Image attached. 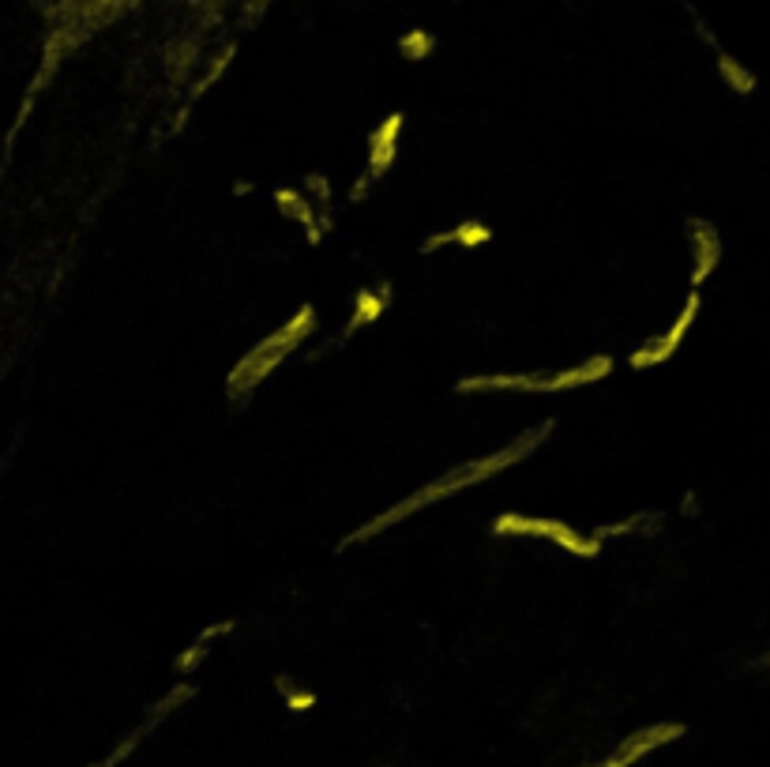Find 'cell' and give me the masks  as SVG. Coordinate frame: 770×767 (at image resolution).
<instances>
[{
    "instance_id": "obj_1",
    "label": "cell",
    "mask_w": 770,
    "mask_h": 767,
    "mask_svg": "<svg viewBox=\"0 0 770 767\" xmlns=\"http://www.w3.org/2000/svg\"><path fill=\"white\" fill-rule=\"evenodd\" d=\"M556 429V418H545L541 425L534 429H526L523 437H515L511 444H500L496 452L481 455V459H470V463H462L455 470H444V474H436L432 482H425L421 489H414L410 497H402L399 504H387L380 516H372L369 523H361L354 534H346L339 542V549H350V546H361V542H372L376 534H387L391 527H399L402 519L417 516V512H425L429 504H440L447 497H455L462 489H474L481 482H489L496 474H508L511 467H519L526 455H534L549 440V433Z\"/></svg>"
},
{
    "instance_id": "obj_2",
    "label": "cell",
    "mask_w": 770,
    "mask_h": 767,
    "mask_svg": "<svg viewBox=\"0 0 770 767\" xmlns=\"http://www.w3.org/2000/svg\"><path fill=\"white\" fill-rule=\"evenodd\" d=\"M316 328H320L316 309H312V305H301L286 324H278L267 339H260L248 354H241V358L233 361V369L226 373V395H230L233 403H245L248 395L256 392L282 361L290 358V354H297V346L305 343Z\"/></svg>"
},
{
    "instance_id": "obj_3",
    "label": "cell",
    "mask_w": 770,
    "mask_h": 767,
    "mask_svg": "<svg viewBox=\"0 0 770 767\" xmlns=\"http://www.w3.org/2000/svg\"><path fill=\"white\" fill-rule=\"evenodd\" d=\"M616 369L613 354H590L586 361L556 373H481L455 380V395H493V392H523V395H560L579 392L590 384H601Z\"/></svg>"
},
{
    "instance_id": "obj_4",
    "label": "cell",
    "mask_w": 770,
    "mask_h": 767,
    "mask_svg": "<svg viewBox=\"0 0 770 767\" xmlns=\"http://www.w3.org/2000/svg\"><path fill=\"white\" fill-rule=\"evenodd\" d=\"M493 534L496 538H541V542H553V546L568 549L571 557H579V561H594L601 546H605L598 534H583L568 527L564 519L530 516V512H500L493 519Z\"/></svg>"
},
{
    "instance_id": "obj_5",
    "label": "cell",
    "mask_w": 770,
    "mask_h": 767,
    "mask_svg": "<svg viewBox=\"0 0 770 767\" xmlns=\"http://www.w3.org/2000/svg\"><path fill=\"white\" fill-rule=\"evenodd\" d=\"M699 313H703V294H699V290H688V298L680 305V313L673 316V324L665 331H658V335H650L647 343H639L632 354H628V369H632V373H650V369L669 365V361L680 354V346L688 339V331L695 328Z\"/></svg>"
},
{
    "instance_id": "obj_6",
    "label": "cell",
    "mask_w": 770,
    "mask_h": 767,
    "mask_svg": "<svg viewBox=\"0 0 770 767\" xmlns=\"http://www.w3.org/2000/svg\"><path fill=\"white\" fill-rule=\"evenodd\" d=\"M684 734H688L684 722H650V726H643V730H635V734L624 737L605 760H594V764H586V767H635L643 756L665 749V745H673V741H680Z\"/></svg>"
},
{
    "instance_id": "obj_7",
    "label": "cell",
    "mask_w": 770,
    "mask_h": 767,
    "mask_svg": "<svg viewBox=\"0 0 770 767\" xmlns=\"http://www.w3.org/2000/svg\"><path fill=\"white\" fill-rule=\"evenodd\" d=\"M688 245H692V267H688V282L692 290H703V282L714 279V271L725 256V241L718 226L710 219H688Z\"/></svg>"
},
{
    "instance_id": "obj_8",
    "label": "cell",
    "mask_w": 770,
    "mask_h": 767,
    "mask_svg": "<svg viewBox=\"0 0 770 767\" xmlns=\"http://www.w3.org/2000/svg\"><path fill=\"white\" fill-rule=\"evenodd\" d=\"M192 692H196V685H188V681H181V685H173V689L166 692V696H162V700H158V704L151 707V715H147V719L139 722L136 730H132V734H128V737H124L121 745H117V749L109 752V756H106V760H102V764H94V767H117V764H124V760H128V756H132V752L139 749V741H143V737L151 734L154 726H162V722L170 719V715H173V711H177V707L188 704V700H192Z\"/></svg>"
},
{
    "instance_id": "obj_9",
    "label": "cell",
    "mask_w": 770,
    "mask_h": 767,
    "mask_svg": "<svg viewBox=\"0 0 770 767\" xmlns=\"http://www.w3.org/2000/svg\"><path fill=\"white\" fill-rule=\"evenodd\" d=\"M402 128H406V113L395 110L387 113L380 125L372 128L369 136V158H365V177H369L372 185L376 181H384L391 166H395V158H399V143H402Z\"/></svg>"
},
{
    "instance_id": "obj_10",
    "label": "cell",
    "mask_w": 770,
    "mask_h": 767,
    "mask_svg": "<svg viewBox=\"0 0 770 767\" xmlns=\"http://www.w3.org/2000/svg\"><path fill=\"white\" fill-rule=\"evenodd\" d=\"M493 226L489 222H481V219H462L455 222L451 230H436V234H429L425 241H421V256H432V252H440V249H485V245H493Z\"/></svg>"
},
{
    "instance_id": "obj_11",
    "label": "cell",
    "mask_w": 770,
    "mask_h": 767,
    "mask_svg": "<svg viewBox=\"0 0 770 767\" xmlns=\"http://www.w3.org/2000/svg\"><path fill=\"white\" fill-rule=\"evenodd\" d=\"M271 204H275L278 215H286V219L297 222V226L305 230L308 245H320V241H324V226L316 222V204H312V196H305V192H297V188H290V185H282L271 192Z\"/></svg>"
},
{
    "instance_id": "obj_12",
    "label": "cell",
    "mask_w": 770,
    "mask_h": 767,
    "mask_svg": "<svg viewBox=\"0 0 770 767\" xmlns=\"http://www.w3.org/2000/svg\"><path fill=\"white\" fill-rule=\"evenodd\" d=\"M391 282H380V286H365V290H357L354 294V313H350V320H346V328H342L339 335V346L342 343H350L357 331L361 328H369V324H376L380 316L391 309Z\"/></svg>"
},
{
    "instance_id": "obj_13",
    "label": "cell",
    "mask_w": 770,
    "mask_h": 767,
    "mask_svg": "<svg viewBox=\"0 0 770 767\" xmlns=\"http://www.w3.org/2000/svg\"><path fill=\"white\" fill-rule=\"evenodd\" d=\"M230 628H233V621H218V625L203 628L200 636L188 643L181 655L173 658V670H177V674H185V677H188V674H196V670L203 666V658H207V651H211V643H215L218 636H226Z\"/></svg>"
},
{
    "instance_id": "obj_14",
    "label": "cell",
    "mask_w": 770,
    "mask_h": 767,
    "mask_svg": "<svg viewBox=\"0 0 770 767\" xmlns=\"http://www.w3.org/2000/svg\"><path fill=\"white\" fill-rule=\"evenodd\" d=\"M718 76H722L725 87H729L733 94H740V98H752L755 87H759V79H755L752 68H744L737 57H729V53H722V49H718Z\"/></svg>"
},
{
    "instance_id": "obj_15",
    "label": "cell",
    "mask_w": 770,
    "mask_h": 767,
    "mask_svg": "<svg viewBox=\"0 0 770 767\" xmlns=\"http://www.w3.org/2000/svg\"><path fill=\"white\" fill-rule=\"evenodd\" d=\"M665 523L662 512H635V516L628 519H616V523H605V527H598V538L605 542V538H616V534H650V531H658Z\"/></svg>"
},
{
    "instance_id": "obj_16",
    "label": "cell",
    "mask_w": 770,
    "mask_h": 767,
    "mask_svg": "<svg viewBox=\"0 0 770 767\" xmlns=\"http://www.w3.org/2000/svg\"><path fill=\"white\" fill-rule=\"evenodd\" d=\"M275 689L282 692V700H286V707H290L293 715H308L312 707L320 704V696H316V692H312V689H301V685H293V681H290L286 674H278V677H275Z\"/></svg>"
},
{
    "instance_id": "obj_17",
    "label": "cell",
    "mask_w": 770,
    "mask_h": 767,
    "mask_svg": "<svg viewBox=\"0 0 770 767\" xmlns=\"http://www.w3.org/2000/svg\"><path fill=\"white\" fill-rule=\"evenodd\" d=\"M399 49H402V57H406V61H425L432 49H436V38H432L429 31H421V27H417V31H410L406 38H402Z\"/></svg>"
},
{
    "instance_id": "obj_18",
    "label": "cell",
    "mask_w": 770,
    "mask_h": 767,
    "mask_svg": "<svg viewBox=\"0 0 770 767\" xmlns=\"http://www.w3.org/2000/svg\"><path fill=\"white\" fill-rule=\"evenodd\" d=\"M305 188L312 192V204H316V207H327V204H331V181H327L324 173H308V177H305Z\"/></svg>"
},
{
    "instance_id": "obj_19",
    "label": "cell",
    "mask_w": 770,
    "mask_h": 767,
    "mask_svg": "<svg viewBox=\"0 0 770 767\" xmlns=\"http://www.w3.org/2000/svg\"><path fill=\"white\" fill-rule=\"evenodd\" d=\"M369 192H372V181L361 173V181H354V188H350V204H365V200H369Z\"/></svg>"
},
{
    "instance_id": "obj_20",
    "label": "cell",
    "mask_w": 770,
    "mask_h": 767,
    "mask_svg": "<svg viewBox=\"0 0 770 767\" xmlns=\"http://www.w3.org/2000/svg\"><path fill=\"white\" fill-rule=\"evenodd\" d=\"M752 666L755 670H770V651H763L759 658H752Z\"/></svg>"
}]
</instances>
